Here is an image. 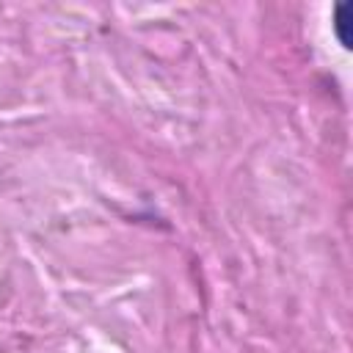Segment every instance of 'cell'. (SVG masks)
Listing matches in <instances>:
<instances>
[{
  "instance_id": "6da1fadb",
  "label": "cell",
  "mask_w": 353,
  "mask_h": 353,
  "mask_svg": "<svg viewBox=\"0 0 353 353\" xmlns=\"http://www.w3.org/2000/svg\"><path fill=\"white\" fill-rule=\"evenodd\" d=\"M350 28H353V3H339L336 14H334V30H336V36L345 47H353Z\"/></svg>"
}]
</instances>
